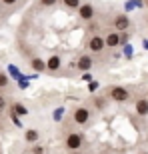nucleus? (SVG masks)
<instances>
[{"label":"nucleus","mask_w":148,"mask_h":154,"mask_svg":"<svg viewBox=\"0 0 148 154\" xmlns=\"http://www.w3.org/2000/svg\"><path fill=\"white\" fill-rule=\"evenodd\" d=\"M24 138H26V142H36V140H38L40 138V132L38 130H34V128H28V130H26V134H24Z\"/></svg>","instance_id":"obj_12"},{"label":"nucleus","mask_w":148,"mask_h":154,"mask_svg":"<svg viewBox=\"0 0 148 154\" xmlns=\"http://www.w3.org/2000/svg\"><path fill=\"white\" fill-rule=\"evenodd\" d=\"M106 102H108V100H106L104 96H98V98H94V106H96L98 110H102L104 106H106Z\"/></svg>","instance_id":"obj_14"},{"label":"nucleus","mask_w":148,"mask_h":154,"mask_svg":"<svg viewBox=\"0 0 148 154\" xmlns=\"http://www.w3.org/2000/svg\"><path fill=\"white\" fill-rule=\"evenodd\" d=\"M18 0H0V4H6V6H12V4H16Z\"/></svg>","instance_id":"obj_19"},{"label":"nucleus","mask_w":148,"mask_h":154,"mask_svg":"<svg viewBox=\"0 0 148 154\" xmlns=\"http://www.w3.org/2000/svg\"><path fill=\"white\" fill-rule=\"evenodd\" d=\"M76 68H78V70H90V68H92V58L88 56V54L80 56L78 62H76Z\"/></svg>","instance_id":"obj_10"},{"label":"nucleus","mask_w":148,"mask_h":154,"mask_svg":"<svg viewBox=\"0 0 148 154\" xmlns=\"http://www.w3.org/2000/svg\"><path fill=\"white\" fill-rule=\"evenodd\" d=\"M58 0H40V6H44V8H48V6H54Z\"/></svg>","instance_id":"obj_17"},{"label":"nucleus","mask_w":148,"mask_h":154,"mask_svg":"<svg viewBox=\"0 0 148 154\" xmlns=\"http://www.w3.org/2000/svg\"><path fill=\"white\" fill-rule=\"evenodd\" d=\"M112 26L114 30H118V32H126V30L130 28V18L126 16V14H116L112 18Z\"/></svg>","instance_id":"obj_7"},{"label":"nucleus","mask_w":148,"mask_h":154,"mask_svg":"<svg viewBox=\"0 0 148 154\" xmlns=\"http://www.w3.org/2000/svg\"><path fill=\"white\" fill-rule=\"evenodd\" d=\"M60 68H62V58L58 56V54H52V56L46 60V70H50V72H58Z\"/></svg>","instance_id":"obj_9"},{"label":"nucleus","mask_w":148,"mask_h":154,"mask_svg":"<svg viewBox=\"0 0 148 154\" xmlns=\"http://www.w3.org/2000/svg\"><path fill=\"white\" fill-rule=\"evenodd\" d=\"M70 154H84V152H82V150H72Z\"/></svg>","instance_id":"obj_20"},{"label":"nucleus","mask_w":148,"mask_h":154,"mask_svg":"<svg viewBox=\"0 0 148 154\" xmlns=\"http://www.w3.org/2000/svg\"><path fill=\"white\" fill-rule=\"evenodd\" d=\"M88 50L92 54H100V52L106 50V44H104V36L100 34H92L90 40H88Z\"/></svg>","instance_id":"obj_4"},{"label":"nucleus","mask_w":148,"mask_h":154,"mask_svg":"<svg viewBox=\"0 0 148 154\" xmlns=\"http://www.w3.org/2000/svg\"><path fill=\"white\" fill-rule=\"evenodd\" d=\"M62 4L66 6V8H70V10H76L82 2H80V0H62Z\"/></svg>","instance_id":"obj_13"},{"label":"nucleus","mask_w":148,"mask_h":154,"mask_svg":"<svg viewBox=\"0 0 148 154\" xmlns=\"http://www.w3.org/2000/svg\"><path fill=\"white\" fill-rule=\"evenodd\" d=\"M108 98L116 104H126L130 100V90L124 86H110L108 88Z\"/></svg>","instance_id":"obj_2"},{"label":"nucleus","mask_w":148,"mask_h":154,"mask_svg":"<svg viewBox=\"0 0 148 154\" xmlns=\"http://www.w3.org/2000/svg\"><path fill=\"white\" fill-rule=\"evenodd\" d=\"M14 112H18V114H26V112H28V110H26V108H24V106H22V104H14Z\"/></svg>","instance_id":"obj_16"},{"label":"nucleus","mask_w":148,"mask_h":154,"mask_svg":"<svg viewBox=\"0 0 148 154\" xmlns=\"http://www.w3.org/2000/svg\"><path fill=\"white\" fill-rule=\"evenodd\" d=\"M6 86H8V76L0 70V88H6Z\"/></svg>","instance_id":"obj_15"},{"label":"nucleus","mask_w":148,"mask_h":154,"mask_svg":"<svg viewBox=\"0 0 148 154\" xmlns=\"http://www.w3.org/2000/svg\"><path fill=\"white\" fill-rule=\"evenodd\" d=\"M82 144H84V136L80 134V132H68L66 138H64V148L72 152V150H80L82 148Z\"/></svg>","instance_id":"obj_3"},{"label":"nucleus","mask_w":148,"mask_h":154,"mask_svg":"<svg viewBox=\"0 0 148 154\" xmlns=\"http://www.w3.org/2000/svg\"><path fill=\"white\" fill-rule=\"evenodd\" d=\"M134 110L138 116H148V96H138L134 100Z\"/></svg>","instance_id":"obj_8"},{"label":"nucleus","mask_w":148,"mask_h":154,"mask_svg":"<svg viewBox=\"0 0 148 154\" xmlns=\"http://www.w3.org/2000/svg\"><path fill=\"white\" fill-rule=\"evenodd\" d=\"M144 4H146V10H148V0H144Z\"/></svg>","instance_id":"obj_21"},{"label":"nucleus","mask_w":148,"mask_h":154,"mask_svg":"<svg viewBox=\"0 0 148 154\" xmlns=\"http://www.w3.org/2000/svg\"><path fill=\"white\" fill-rule=\"evenodd\" d=\"M30 68L32 70H36V72H44L46 70V62L44 60H42V58H32V60H30Z\"/></svg>","instance_id":"obj_11"},{"label":"nucleus","mask_w":148,"mask_h":154,"mask_svg":"<svg viewBox=\"0 0 148 154\" xmlns=\"http://www.w3.org/2000/svg\"><path fill=\"white\" fill-rule=\"evenodd\" d=\"M90 118H92V110L88 106H84V104H80V106H76L72 110V122L76 126H86L90 122Z\"/></svg>","instance_id":"obj_1"},{"label":"nucleus","mask_w":148,"mask_h":154,"mask_svg":"<svg viewBox=\"0 0 148 154\" xmlns=\"http://www.w3.org/2000/svg\"><path fill=\"white\" fill-rule=\"evenodd\" d=\"M104 44H106V48H118L122 44V32L110 30L108 34H104Z\"/></svg>","instance_id":"obj_5"},{"label":"nucleus","mask_w":148,"mask_h":154,"mask_svg":"<svg viewBox=\"0 0 148 154\" xmlns=\"http://www.w3.org/2000/svg\"><path fill=\"white\" fill-rule=\"evenodd\" d=\"M6 104H8V102H6V98L2 96V94H0V112H2V110L6 108Z\"/></svg>","instance_id":"obj_18"},{"label":"nucleus","mask_w":148,"mask_h":154,"mask_svg":"<svg viewBox=\"0 0 148 154\" xmlns=\"http://www.w3.org/2000/svg\"><path fill=\"white\" fill-rule=\"evenodd\" d=\"M76 10H78L80 20H84V22H90L92 18H94V14H96V10H94V6H92L90 2H84V4H80Z\"/></svg>","instance_id":"obj_6"},{"label":"nucleus","mask_w":148,"mask_h":154,"mask_svg":"<svg viewBox=\"0 0 148 154\" xmlns=\"http://www.w3.org/2000/svg\"><path fill=\"white\" fill-rule=\"evenodd\" d=\"M140 154H148V152H146V150H144V152H140Z\"/></svg>","instance_id":"obj_22"}]
</instances>
